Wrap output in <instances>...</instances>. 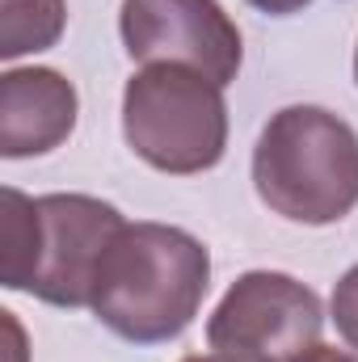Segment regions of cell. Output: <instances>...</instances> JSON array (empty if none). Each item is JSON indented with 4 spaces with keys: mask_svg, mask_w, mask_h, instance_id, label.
Instances as JSON below:
<instances>
[{
    "mask_svg": "<svg viewBox=\"0 0 358 362\" xmlns=\"http://www.w3.org/2000/svg\"><path fill=\"white\" fill-rule=\"evenodd\" d=\"M0 282L51 308H89L110 245L127 228L114 202L93 194L30 198L0 189Z\"/></svg>",
    "mask_w": 358,
    "mask_h": 362,
    "instance_id": "obj_1",
    "label": "cell"
},
{
    "mask_svg": "<svg viewBox=\"0 0 358 362\" xmlns=\"http://www.w3.org/2000/svg\"><path fill=\"white\" fill-rule=\"evenodd\" d=\"M211 291L207 245L173 223H127L110 245L97 286L93 316L135 346H161L181 337Z\"/></svg>",
    "mask_w": 358,
    "mask_h": 362,
    "instance_id": "obj_2",
    "label": "cell"
},
{
    "mask_svg": "<svg viewBox=\"0 0 358 362\" xmlns=\"http://www.w3.org/2000/svg\"><path fill=\"white\" fill-rule=\"evenodd\" d=\"M253 189L291 223L346 219L358 206V131L325 105L270 114L253 148Z\"/></svg>",
    "mask_w": 358,
    "mask_h": 362,
    "instance_id": "obj_3",
    "label": "cell"
},
{
    "mask_svg": "<svg viewBox=\"0 0 358 362\" xmlns=\"http://www.w3.org/2000/svg\"><path fill=\"white\" fill-rule=\"evenodd\" d=\"M122 139L156 173H207L228 152L224 89L181 64H144L122 89Z\"/></svg>",
    "mask_w": 358,
    "mask_h": 362,
    "instance_id": "obj_4",
    "label": "cell"
},
{
    "mask_svg": "<svg viewBox=\"0 0 358 362\" xmlns=\"http://www.w3.org/2000/svg\"><path fill=\"white\" fill-rule=\"evenodd\" d=\"M321 295L282 270L241 274L207 320L211 354L232 362H299L321 346Z\"/></svg>",
    "mask_w": 358,
    "mask_h": 362,
    "instance_id": "obj_5",
    "label": "cell"
},
{
    "mask_svg": "<svg viewBox=\"0 0 358 362\" xmlns=\"http://www.w3.org/2000/svg\"><path fill=\"white\" fill-rule=\"evenodd\" d=\"M118 34L135 64H181L219 89L245 64V38L219 0H122Z\"/></svg>",
    "mask_w": 358,
    "mask_h": 362,
    "instance_id": "obj_6",
    "label": "cell"
},
{
    "mask_svg": "<svg viewBox=\"0 0 358 362\" xmlns=\"http://www.w3.org/2000/svg\"><path fill=\"white\" fill-rule=\"evenodd\" d=\"M81 97L55 68H8L0 76V156H47L76 131Z\"/></svg>",
    "mask_w": 358,
    "mask_h": 362,
    "instance_id": "obj_7",
    "label": "cell"
},
{
    "mask_svg": "<svg viewBox=\"0 0 358 362\" xmlns=\"http://www.w3.org/2000/svg\"><path fill=\"white\" fill-rule=\"evenodd\" d=\"M68 4L64 0H0V59H21L51 51L64 38Z\"/></svg>",
    "mask_w": 358,
    "mask_h": 362,
    "instance_id": "obj_8",
    "label": "cell"
},
{
    "mask_svg": "<svg viewBox=\"0 0 358 362\" xmlns=\"http://www.w3.org/2000/svg\"><path fill=\"white\" fill-rule=\"evenodd\" d=\"M329 316H333L342 341L350 350H358V266H350V270L337 278L333 299H329Z\"/></svg>",
    "mask_w": 358,
    "mask_h": 362,
    "instance_id": "obj_9",
    "label": "cell"
},
{
    "mask_svg": "<svg viewBox=\"0 0 358 362\" xmlns=\"http://www.w3.org/2000/svg\"><path fill=\"white\" fill-rule=\"evenodd\" d=\"M245 4H253V8L266 13V17H295V13H304L312 0H245Z\"/></svg>",
    "mask_w": 358,
    "mask_h": 362,
    "instance_id": "obj_10",
    "label": "cell"
},
{
    "mask_svg": "<svg viewBox=\"0 0 358 362\" xmlns=\"http://www.w3.org/2000/svg\"><path fill=\"white\" fill-rule=\"evenodd\" d=\"M299 362H358V358L346 354V350H337V346H316V350H308Z\"/></svg>",
    "mask_w": 358,
    "mask_h": 362,
    "instance_id": "obj_11",
    "label": "cell"
},
{
    "mask_svg": "<svg viewBox=\"0 0 358 362\" xmlns=\"http://www.w3.org/2000/svg\"><path fill=\"white\" fill-rule=\"evenodd\" d=\"M181 362H232V358H224V354H190V358H181Z\"/></svg>",
    "mask_w": 358,
    "mask_h": 362,
    "instance_id": "obj_12",
    "label": "cell"
},
{
    "mask_svg": "<svg viewBox=\"0 0 358 362\" xmlns=\"http://www.w3.org/2000/svg\"><path fill=\"white\" fill-rule=\"evenodd\" d=\"M354 81H358V47H354Z\"/></svg>",
    "mask_w": 358,
    "mask_h": 362,
    "instance_id": "obj_13",
    "label": "cell"
}]
</instances>
